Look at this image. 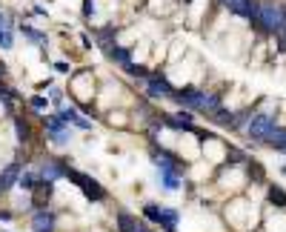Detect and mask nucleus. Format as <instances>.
<instances>
[{"label": "nucleus", "mask_w": 286, "mask_h": 232, "mask_svg": "<svg viewBox=\"0 0 286 232\" xmlns=\"http://www.w3.org/2000/svg\"><path fill=\"white\" fill-rule=\"evenodd\" d=\"M69 181L75 183V186H80V192H83L86 201H95V203H101V201L109 198V192H106V186L101 181H95L92 175H86V172H78V169H69L66 175Z\"/></svg>", "instance_id": "f257e3e1"}, {"label": "nucleus", "mask_w": 286, "mask_h": 232, "mask_svg": "<svg viewBox=\"0 0 286 232\" xmlns=\"http://www.w3.org/2000/svg\"><path fill=\"white\" fill-rule=\"evenodd\" d=\"M275 129H278L275 115H269V112H255L252 120H249V126H246V135H249L252 141H258V144H266Z\"/></svg>", "instance_id": "f03ea898"}, {"label": "nucleus", "mask_w": 286, "mask_h": 232, "mask_svg": "<svg viewBox=\"0 0 286 232\" xmlns=\"http://www.w3.org/2000/svg\"><path fill=\"white\" fill-rule=\"evenodd\" d=\"M160 120H163L166 129H175V132H198L195 117H192V112H186V109L175 112V115H160Z\"/></svg>", "instance_id": "7ed1b4c3"}, {"label": "nucleus", "mask_w": 286, "mask_h": 232, "mask_svg": "<svg viewBox=\"0 0 286 232\" xmlns=\"http://www.w3.org/2000/svg\"><path fill=\"white\" fill-rule=\"evenodd\" d=\"M146 92H149V98L155 100H169V98H175V86L163 78V75H152L149 81H146Z\"/></svg>", "instance_id": "20e7f679"}, {"label": "nucleus", "mask_w": 286, "mask_h": 232, "mask_svg": "<svg viewBox=\"0 0 286 232\" xmlns=\"http://www.w3.org/2000/svg\"><path fill=\"white\" fill-rule=\"evenodd\" d=\"M66 175H69V166H66V161H60V158H46V161L40 164V178H43V181L54 183V181H60V178H66Z\"/></svg>", "instance_id": "39448f33"}, {"label": "nucleus", "mask_w": 286, "mask_h": 232, "mask_svg": "<svg viewBox=\"0 0 286 232\" xmlns=\"http://www.w3.org/2000/svg\"><path fill=\"white\" fill-rule=\"evenodd\" d=\"M201 89H195V86H183V89H178L175 92V103L181 106V109H186V112H198V106H201Z\"/></svg>", "instance_id": "423d86ee"}, {"label": "nucleus", "mask_w": 286, "mask_h": 232, "mask_svg": "<svg viewBox=\"0 0 286 232\" xmlns=\"http://www.w3.org/2000/svg\"><path fill=\"white\" fill-rule=\"evenodd\" d=\"M54 224H57V212H52L49 206L46 209H34L32 232H54Z\"/></svg>", "instance_id": "0eeeda50"}, {"label": "nucleus", "mask_w": 286, "mask_h": 232, "mask_svg": "<svg viewBox=\"0 0 286 232\" xmlns=\"http://www.w3.org/2000/svg\"><path fill=\"white\" fill-rule=\"evenodd\" d=\"M57 115L63 117L69 126H75V129H83V132H89V129H92V120H86V117L80 115L78 109H75V106H66V103H63V106L57 109Z\"/></svg>", "instance_id": "6e6552de"}, {"label": "nucleus", "mask_w": 286, "mask_h": 232, "mask_svg": "<svg viewBox=\"0 0 286 232\" xmlns=\"http://www.w3.org/2000/svg\"><path fill=\"white\" fill-rule=\"evenodd\" d=\"M226 9L237 17H246V20H252L258 15V0H229L226 3Z\"/></svg>", "instance_id": "1a4fd4ad"}, {"label": "nucleus", "mask_w": 286, "mask_h": 232, "mask_svg": "<svg viewBox=\"0 0 286 232\" xmlns=\"http://www.w3.org/2000/svg\"><path fill=\"white\" fill-rule=\"evenodd\" d=\"M223 109V100H220L218 92H203L201 95V106H198V112H203V115H209V117H215Z\"/></svg>", "instance_id": "9d476101"}, {"label": "nucleus", "mask_w": 286, "mask_h": 232, "mask_svg": "<svg viewBox=\"0 0 286 232\" xmlns=\"http://www.w3.org/2000/svg\"><path fill=\"white\" fill-rule=\"evenodd\" d=\"M52 195H54V183L43 181L37 189L32 192V209H46V203L52 201Z\"/></svg>", "instance_id": "9b49d317"}, {"label": "nucleus", "mask_w": 286, "mask_h": 232, "mask_svg": "<svg viewBox=\"0 0 286 232\" xmlns=\"http://www.w3.org/2000/svg\"><path fill=\"white\" fill-rule=\"evenodd\" d=\"M115 230L118 232H137L140 230V221H137L132 212L120 209V212H115Z\"/></svg>", "instance_id": "f8f14e48"}, {"label": "nucleus", "mask_w": 286, "mask_h": 232, "mask_svg": "<svg viewBox=\"0 0 286 232\" xmlns=\"http://www.w3.org/2000/svg\"><path fill=\"white\" fill-rule=\"evenodd\" d=\"M43 126H46V132H49L52 138H54V135H66L69 129H72L60 115H43Z\"/></svg>", "instance_id": "ddd939ff"}, {"label": "nucleus", "mask_w": 286, "mask_h": 232, "mask_svg": "<svg viewBox=\"0 0 286 232\" xmlns=\"http://www.w3.org/2000/svg\"><path fill=\"white\" fill-rule=\"evenodd\" d=\"M20 164H9V166H3V172H0V183L6 186V192L12 189V186H17L20 183Z\"/></svg>", "instance_id": "4468645a"}, {"label": "nucleus", "mask_w": 286, "mask_h": 232, "mask_svg": "<svg viewBox=\"0 0 286 232\" xmlns=\"http://www.w3.org/2000/svg\"><path fill=\"white\" fill-rule=\"evenodd\" d=\"M178 221H181V212L178 209H172V206H163V212H160V230L163 232H178Z\"/></svg>", "instance_id": "2eb2a0df"}, {"label": "nucleus", "mask_w": 286, "mask_h": 232, "mask_svg": "<svg viewBox=\"0 0 286 232\" xmlns=\"http://www.w3.org/2000/svg\"><path fill=\"white\" fill-rule=\"evenodd\" d=\"M106 55H109V60H115V63H120V66H129V63H132V49H129V46L115 43L112 49H106Z\"/></svg>", "instance_id": "dca6fc26"}, {"label": "nucleus", "mask_w": 286, "mask_h": 232, "mask_svg": "<svg viewBox=\"0 0 286 232\" xmlns=\"http://www.w3.org/2000/svg\"><path fill=\"white\" fill-rule=\"evenodd\" d=\"M266 201H269L272 206H278V209H286V189L281 186V183H269Z\"/></svg>", "instance_id": "f3484780"}, {"label": "nucleus", "mask_w": 286, "mask_h": 232, "mask_svg": "<svg viewBox=\"0 0 286 232\" xmlns=\"http://www.w3.org/2000/svg\"><path fill=\"white\" fill-rule=\"evenodd\" d=\"M95 37H98V43H101L103 49H112V46L118 43V29H115V26H101V29L95 32Z\"/></svg>", "instance_id": "a211bd4d"}, {"label": "nucleus", "mask_w": 286, "mask_h": 232, "mask_svg": "<svg viewBox=\"0 0 286 232\" xmlns=\"http://www.w3.org/2000/svg\"><path fill=\"white\" fill-rule=\"evenodd\" d=\"M266 146H269V149H275V152H281V155H286V126H278V129L269 135Z\"/></svg>", "instance_id": "6ab92c4d"}, {"label": "nucleus", "mask_w": 286, "mask_h": 232, "mask_svg": "<svg viewBox=\"0 0 286 232\" xmlns=\"http://www.w3.org/2000/svg\"><path fill=\"white\" fill-rule=\"evenodd\" d=\"M246 175L252 183H266V172H263V164L260 161H249L246 164Z\"/></svg>", "instance_id": "aec40b11"}, {"label": "nucleus", "mask_w": 286, "mask_h": 232, "mask_svg": "<svg viewBox=\"0 0 286 232\" xmlns=\"http://www.w3.org/2000/svg\"><path fill=\"white\" fill-rule=\"evenodd\" d=\"M40 183H43L40 172H23V175H20V183H17V186H23L26 192H34V189H37Z\"/></svg>", "instance_id": "412c9836"}, {"label": "nucleus", "mask_w": 286, "mask_h": 232, "mask_svg": "<svg viewBox=\"0 0 286 232\" xmlns=\"http://www.w3.org/2000/svg\"><path fill=\"white\" fill-rule=\"evenodd\" d=\"M157 181H160V186H163V189L175 192V189L181 186V175H175V172H157Z\"/></svg>", "instance_id": "4be33fe9"}, {"label": "nucleus", "mask_w": 286, "mask_h": 232, "mask_svg": "<svg viewBox=\"0 0 286 232\" xmlns=\"http://www.w3.org/2000/svg\"><path fill=\"white\" fill-rule=\"evenodd\" d=\"M212 120H215L218 126H223V129H235V112H229V109H220Z\"/></svg>", "instance_id": "5701e85b"}, {"label": "nucleus", "mask_w": 286, "mask_h": 232, "mask_svg": "<svg viewBox=\"0 0 286 232\" xmlns=\"http://www.w3.org/2000/svg\"><path fill=\"white\" fill-rule=\"evenodd\" d=\"M15 135L20 144H29V123H26V117H15Z\"/></svg>", "instance_id": "b1692460"}, {"label": "nucleus", "mask_w": 286, "mask_h": 232, "mask_svg": "<svg viewBox=\"0 0 286 232\" xmlns=\"http://www.w3.org/2000/svg\"><path fill=\"white\" fill-rule=\"evenodd\" d=\"M20 34H23L26 40L37 43V46H40V43H46V34H43V32H37V29H32V26H20Z\"/></svg>", "instance_id": "393cba45"}, {"label": "nucleus", "mask_w": 286, "mask_h": 232, "mask_svg": "<svg viewBox=\"0 0 286 232\" xmlns=\"http://www.w3.org/2000/svg\"><path fill=\"white\" fill-rule=\"evenodd\" d=\"M160 212H163V206H157V203H146L143 206V218L152 221V224H160Z\"/></svg>", "instance_id": "a878e982"}, {"label": "nucleus", "mask_w": 286, "mask_h": 232, "mask_svg": "<svg viewBox=\"0 0 286 232\" xmlns=\"http://www.w3.org/2000/svg\"><path fill=\"white\" fill-rule=\"evenodd\" d=\"M123 69H126V72H129L132 78H137V81H143V83H146V81L152 78V75H149V69H146V66H135V63H129V66H123Z\"/></svg>", "instance_id": "bb28decb"}, {"label": "nucleus", "mask_w": 286, "mask_h": 232, "mask_svg": "<svg viewBox=\"0 0 286 232\" xmlns=\"http://www.w3.org/2000/svg\"><path fill=\"white\" fill-rule=\"evenodd\" d=\"M29 103H32V109L43 112V109H46V103H49V98H46V95H32V98H29Z\"/></svg>", "instance_id": "cd10ccee"}, {"label": "nucleus", "mask_w": 286, "mask_h": 232, "mask_svg": "<svg viewBox=\"0 0 286 232\" xmlns=\"http://www.w3.org/2000/svg\"><path fill=\"white\" fill-rule=\"evenodd\" d=\"M0 46H3V49H12V46H15V37H12L9 29H0Z\"/></svg>", "instance_id": "c85d7f7f"}, {"label": "nucleus", "mask_w": 286, "mask_h": 232, "mask_svg": "<svg viewBox=\"0 0 286 232\" xmlns=\"http://www.w3.org/2000/svg\"><path fill=\"white\" fill-rule=\"evenodd\" d=\"M49 100L54 103V106H57V109H60V106H63V92H60V89H52Z\"/></svg>", "instance_id": "c756f323"}, {"label": "nucleus", "mask_w": 286, "mask_h": 232, "mask_svg": "<svg viewBox=\"0 0 286 232\" xmlns=\"http://www.w3.org/2000/svg\"><path fill=\"white\" fill-rule=\"evenodd\" d=\"M95 12H98V9H95V0H86L83 3V17H95Z\"/></svg>", "instance_id": "7c9ffc66"}, {"label": "nucleus", "mask_w": 286, "mask_h": 232, "mask_svg": "<svg viewBox=\"0 0 286 232\" xmlns=\"http://www.w3.org/2000/svg\"><path fill=\"white\" fill-rule=\"evenodd\" d=\"M12 218H15V212H12V209H0V221H3V224H9Z\"/></svg>", "instance_id": "2f4dec72"}, {"label": "nucleus", "mask_w": 286, "mask_h": 232, "mask_svg": "<svg viewBox=\"0 0 286 232\" xmlns=\"http://www.w3.org/2000/svg\"><path fill=\"white\" fill-rule=\"evenodd\" d=\"M9 95H12V89H9V86H6V83L0 81V98H9Z\"/></svg>", "instance_id": "473e14b6"}, {"label": "nucleus", "mask_w": 286, "mask_h": 232, "mask_svg": "<svg viewBox=\"0 0 286 232\" xmlns=\"http://www.w3.org/2000/svg\"><path fill=\"white\" fill-rule=\"evenodd\" d=\"M3 78H6V63L0 60V81H3Z\"/></svg>", "instance_id": "72a5a7b5"}, {"label": "nucleus", "mask_w": 286, "mask_h": 232, "mask_svg": "<svg viewBox=\"0 0 286 232\" xmlns=\"http://www.w3.org/2000/svg\"><path fill=\"white\" fill-rule=\"evenodd\" d=\"M0 29H6V17L0 15ZM9 32H12V29H9Z\"/></svg>", "instance_id": "f704fd0d"}, {"label": "nucleus", "mask_w": 286, "mask_h": 232, "mask_svg": "<svg viewBox=\"0 0 286 232\" xmlns=\"http://www.w3.org/2000/svg\"><path fill=\"white\" fill-rule=\"evenodd\" d=\"M3 192H6V186H3V183H0V195H3Z\"/></svg>", "instance_id": "c9c22d12"}, {"label": "nucleus", "mask_w": 286, "mask_h": 232, "mask_svg": "<svg viewBox=\"0 0 286 232\" xmlns=\"http://www.w3.org/2000/svg\"><path fill=\"white\" fill-rule=\"evenodd\" d=\"M218 3H223V6H226V3H229V0H218Z\"/></svg>", "instance_id": "e433bc0d"}, {"label": "nucleus", "mask_w": 286, "mask_h": 232, "mask_svg": "<svg viewBox=\"0 0 286 232\" xmlns=\"http://www.w3.org/2000/svg\"><path fill=\"white\" fill-rule=\"evenodd\" d=\"M137 232H152V230H137Z\"/></svg>", "instance_id": "4c0bfd02"}]
</instances>
